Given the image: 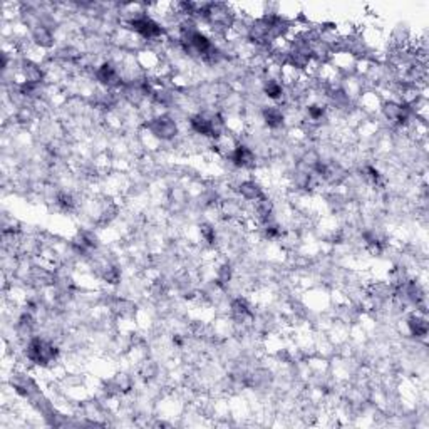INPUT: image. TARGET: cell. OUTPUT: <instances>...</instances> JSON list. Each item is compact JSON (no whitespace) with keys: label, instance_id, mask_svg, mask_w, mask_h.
I'll return each instance as SVG.
<instances>
[{"label":"cell","instance_id":"cell-1","mask_svg":"<svg viewBox=\"0 0 429 429\" xmlns=\"http://www.w3.org/2000/svg\"><path fill=\"white\" fill-rule=\"evenodd\" d=\"M143 128L161 144H171L173 141H176L183 134L180 122L176 121V117L171 112H163V115L151 117V120L143 122Z\"/></svg>","mask_w":429,"mask_h":429},{"label":"cell","instance_id":"cell-3","mask_svg":"<svg viewBox=\"0 0 429 429\" xmlns=\"http://www.w3.org/2000/svg\"><path fill=\"white\" fill-rule=\"evenodd\" d=\"M235 193H237V196L243 203H255V201L267 195V190L260 180H257L255 176H250L238 183V186L235 188Z\"/></svg>","mask_w":429,"mask_h":429},{"label":"cell","instance_id":"cell-4","mask_svg":"<svg viewBox=\"0 0 429 429\" xmlns=\"http://www.w3.org/2000/svg\"><path fill=\"white\" fill-rule=\"evenodd\" d=\"M29 37L37 49L44 51V53H53V51L58 47V37H55V32L47 29V27L41 26L37 29L29 32Z\"/></svg>","mask_w":429,"mask_h":429},{"label":"cell","instance_id":"cell-2","mask_svg":"<svg viewBox=\"0 0 429 429\" xmlns=\"http://www.w3.org/2000/svg\"><path fill=\"white\" fill-rule=\"evenodd\" d=\"M404 329L406 332L403 336L411 337L413 341L426 344V337H428V331H429V324H428V317L426 314L418 312V310H408L404 314Z\"/></svg>","mask_w":429,"mask_h":429}]
</instances>
